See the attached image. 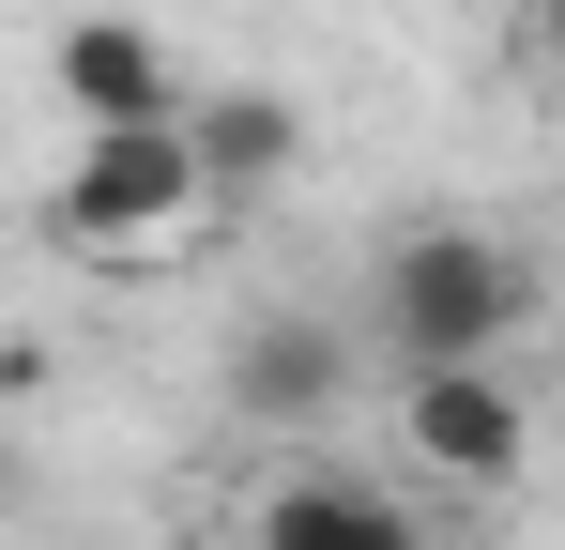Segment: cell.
Here are the masks:
<instances>
[{
  "label": "cell",
  "mask_w": 565,
  "mask_h": 550,
  "mask_svg": "<svg viewBox=\"0 0 565 550\" xmlns=\"http://www.w3.org/2000/svg\"><path fill=\"white\" fill-rule=\"evenodd\" d=\"M184 138H199V169H214V199H260V183L306 169V107L260 77H230V92H199L184 107Z\"/></svg>",
  "instance_id": "obj_6"
},
{
  "label": "cell",
  "mask_w": 565,
  "mask_h": 550,
  "mask_svg": "<svg viewBox=\"0 0 565 550\" xmlns=\"http://www.w3.org/2000/svg\"><path fill=\"white\" fill-rule=\"evenodd\" d=\"M199 199H214V169H199L184 123H93L77 169H62V199H46V230L77 261H153V245L199 230Z\"/></svg>",
  "instance_id": "obj_2"
},
{
  "label": "cell",
  "mask_w": 565,
  "mask_h": 550,
  "mask_svg": "<svg viewBox=\"0 0 565 550\" xmlns=\"http://www.w3.org/2000/svg\"><path fill=\"white\" fill-rule=\"evenodd\" d=\"M397 429H413L428 474H459V489H504V474L535 458V413H520V382H504V367H413Z\"/></svg>",
  "instance_id": "obj_3"
},
{
  "label": "cell",
  "mask_w": 565,
  "mask_h": 550,
  "mask_svg": "<svg viewBox=\"0 0 565 550\" xmlns=\"http://www.w3.org/2000/svg\"><path fill=\"white\" fill-rule=\"evenodd\" d=\"M214 382H230V413H260V429H321V413L352 398V337H337L321 306H260Z\"/></svg>",
  "instance_id": "obj_4"
},
{
  "label": "cell",
  "mask_w": 565,
  "mask_h": 550,
  "mask_svg": "<svg viewBox=\"0 0 565 550\" xmlns=\"http://www.w3.org/2000/svg\"><path fill=\"white\" fill-rule=\"evenodd\" d=\"M0 520H15V444H0Z\"/></svg>",
  "instance_id": "obj_9"
},
{
  "label": "cell",
  "mask_w": 565,
  "mask_h": 550,
  "mask_svg": "<svg viewBox=\"0 0 565 550\" xmlns=\"http://www.w3.org/2000/svg\"><path fill=\"white\" fill-rule=\"evenodd\" d=\"M520 46H535V62L565 77V0H520Z\"/></svg>",
  "instance_id": "obj_8"
},
{
  "label": "cell",
  "mask_w": 565,
  "mask_h": 550,
  "mask_svg": "<svg viewBox=\"0 0 565 550\" xmlns=\"http://www.w3.org/2000/svg\"><path fill=\"white\" fill-rule=\"evenodd\" d=\"M46 77L77 123H184V92H169V46L138 31V15H77L62 46H46Z\"/></svg>",
  "instance_id": "obj_5"
},
{
  "label": "cell",
  "mask_w": 565,
  "mask_h": 550,
  "mask_svg": "<svg viewBox=\"0 0 565 550\" xmlns=\"http://www.w3.org/2000/svg\"><path fill=\"white\" fill-rule=\"evenodd\" d=\"M260 550H428V536H413V505L367 489V474H290L276 505H260Z\"/></svg>",
  "instance_id": "obj_7"
},
{
  "label": "cell",
  "mask_w": 565,
  "mask_h": 550,
  "mask_svg": "<svg viewBox=\"0 0 565 550\" xmlns=\"http://www.w3.org/2000/svg\"><path fill=\"white\" fill-rule=\"evenodd\" d=\"M535 321V261L504 230H397L382 245V337L413 367H504V337Z\"/></svg>",
  "instance_id": "obj_1"
}]
</instances>
